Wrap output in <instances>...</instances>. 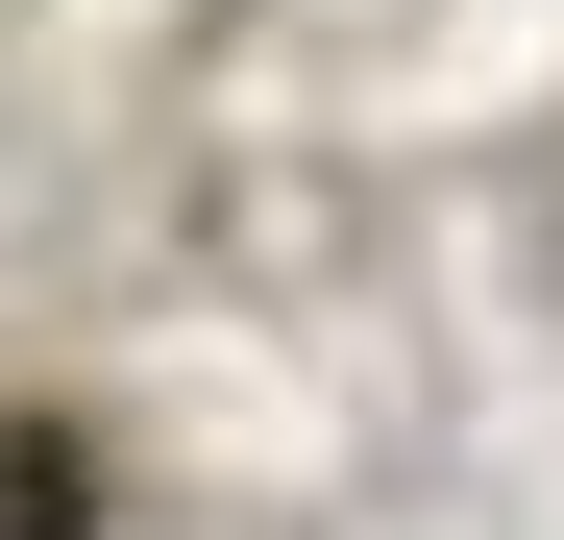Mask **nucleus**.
I'll use <instances>...</instances> for the list:
<instances>
[{
	"mask_svg": "<svg viewBox=\"0 0 564 540\" xmlns=\"http://www.w3.org/2000/svg\"><path fill=\"white\" fill-rule=\"evenodd\" d=\"M74 516V467H50V442H25V467H0V540H50Z\"/></svg>",
	"mask_w": 564,
	"mask_h": 540,
	"instance_id": "1",
	"label": "nucleus"
}]
</instances>
